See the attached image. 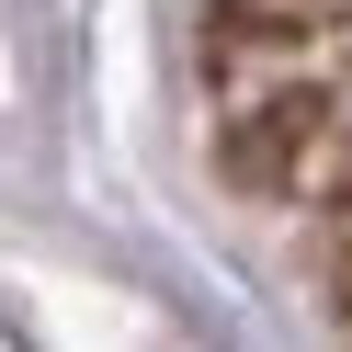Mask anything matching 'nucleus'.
<instances>
[{
  "label": "nucleus",
  "mask_w": 352,
  "mask_h": 352,
  "mask_svg": "<svg viewBox=\"0 0 352 352\" xmlns=\"http://www.w3.org/2000/svg\"><path fill=\"white\" fill-rule=\"evenodd\" d=\"M307 148H318V102H261V114L228 137V160L250 170V182H284V170H296Z\"/></svg>",
  "instance_id": "obj_1"
}]
</instances>
